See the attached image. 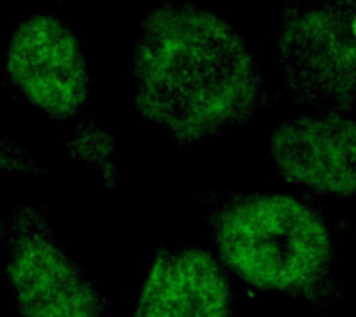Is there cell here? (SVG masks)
<instances>
[{
  "mask_svg": "<svg viewBox=\"0 0 356 317\" xmlns=\"http://www.w3.org/2000/svg\"><path fill=\"white\" fill-rule=\"evenodd\" d=\"M139 113L178 141H199L254 115L261 76L239 33L213 11L163 0L139 24L132 56Z\"/></svg>",
  "mask_w": 356,
  "mask_h": 317,
  "instance_id": "6da1fadb",
  "label": "cell"
},
{
  "mask_svg": "<svg viewBox=\"0 0 356 317\" xmlns=\"http://www.w3.org/2000/svg\"><path fill=\"white\" fill-rule=\"evenodd\" d=\"M217 241L225 260L260 288L305 291L327 273L330 236L316 211L288 195L245 199L225 213Z\"/></svg>",
  "mask_w": 356,
  "mask_h": 317,
  "instance_id": "7a4b0ae2",
  "label": "cell"
},
{
  "mask_svg": "<svg viewBox=\"0 0 356 317\" xmlns=\"http://www.w3.org/2000/svg\"><path fill=\"white\" fill-rule=\"evenodd\" d=\"M277 58L297 102L349 113L356 104V0H286Z\"/></svg>",
  "mask_w": 356,
  "mask_h": 317,
  "instance_id": "3957f363",
  "label": "cell"
},
{
  "mask_svg": "<svg viewBox=\"0 0 356 317\" xmlns=\"http://www.w3.org/2000/svg\"><path fill=\"white\" fill-rule=\"evenodd\" d=\"M11 83L58 121L76 113L89 97V72L78 38L56 17L38 13L17 26L6 52Z\"/></svg>",
  "mask_w": 356,
  "mask_h": 317,
  "instance_id": "277c9868",
  "label": "cell"
},
{
  "mask_svg": "<svg viewBox=\"0 0 356 317\" xmlns=\"http://www.w3.org/2000/svg\"><path fill=\"white\" fill-rule=\"evenodd\" d=\"M271 154L284 177L323 195H356V121L347 113L297 117L275 130Z\"/></svg>",
  "mask_w": 356,
  "mask_h": 317,
  "instance_id": "5b68a950",
  "label": "cell"
},
{
  "mask_svg": "<svg viewBox=\"0 0 356 317\" xmlns=\"http://www.w3.org/2000/svg\"><path fill=\"white\" fill-rule=\"evenodd\" d=\"M11 280L24 317H99L93 288L52 243L30 241L17 250Z\"/></svg>",
  "mask_w": 356,
  "mask_h": 317,
  "instance_id": "8992f818",
  "label": "cell"
},
{
  "mask_svg": "<svg viewBox=\"0 0 356 317\" xmlns=\"http://www.w3.org/2000/svg\"><path fill=\"white\" fill-rule=\"evenodd\" d=\"M228 306L216 261L200 250H178L154 266L136 317H227Z\"/></svg>",
  "mask_w": 356,
  "mask_h": 317,
  "instance_id": "52a82bcc",
  "label": "cell"
}]
</instances>
